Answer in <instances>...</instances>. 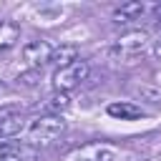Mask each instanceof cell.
I'll use <instances>...</instances> for the list:
<instances>
[{
    "instance_id": "6da1fadb",
    "label": "cell",
    "mask_w": 161,
    "mask_h": 161,
    "mask_svg": "<svg viewBox=\"0 0 161 161\" xmlns=\"http://www.w3.org/2000/svg\"><path fill=\"white\" fill-rule=\"evenodd\" d=\"M63 131H65L63 116L43 113V116H35L33 121L25 123L23 138H25L28 146H48V143H53L58 136H63Z\"/></svg>"
},
{
    "instance_id": "7a4b0ae2",
    "label": "cell",
    "mask_w": 161,
    "mask_h": 161,
    "mask_svg": "<svg viewBox=\"0 0 161 161\" xmlns=\"http://www.w3.org/2000/svg\"><path fill=\"white\" fill-rule=\"evenodd\" d=\"M146 48H148V33L141 30V28H133V30L121 33V35L113 40L111 55H113L116 60H126V63H128V60L138 58Z\"/></svg>"
},
{
    "instance_id": "3957f363",
    "label": "cell",
    "mask_w": 161,
    "mask_h": 161,
    "mask_svg": "<svg viewBox=\"0 0 161 161\" xmlns=\"http://www.w3.org/2000/svg\"><path fill=\"white\" fill-rule=\"evenodd\" d=\"M88 73H91V65L83 58H75L73 63H68L63 68H55V73H53V88H55V93H70L73 88H78L88 78Z\"/></svg>"
},
{
    "instance_id": "277c9868",
    "label": "cell",
    "mask_w": 161,
    "mask_h": 161,
    "mask_svg": "<svg viewBox=\"0 0 161 161\" xmlns=\"http://www.w3.org/2000/svg\"><path fill=\"white\" fill-rule=\"evenodd\" d=\"M50 53H53V45L48 40H43V38H35V40H30V43L23 45L20 60H23V65L28 70H40L50 60Z\"/></svg>"
},
{
    "instance_id": "5b68a950",
    "label": "cell",
    "mask_w": 161,
    "mask_h": 161,
    "mask_svg": "<svg viewBox=\"0 0 161 161\" xmlns=\"http://www.w3.org/2000/svg\"><path fill=\"white\" fill-rule=\"evenodd\" d=\"M23 128H25V116L20 108H15V106L0 108V141H10Z\"/></svg>"
},
{
    "instance_id": "8992f818",
    "label": "cell",
    "mask_w": 161,
    "mask_h": 161,
    "mask_svg": "<svg viewBox=\"0 0 161 161\" xmlns=\"http://www.w3.org/2000/svg\"><path fill=\"white\" fill-rule=\"evenodd\" d=\"M116 158H118V148L101 141L86 143L83 148L75 151V161H116Z\"/></svg>"
},
{
    "instance_id": "52a82bcc",
    "label": "cell",
    "mask_w": 161,
    "mask_h": 161,
    "mask_svg": "<svg viewBox=\"0 0 161 161\" xmlns=\"http://www.w3.org/2000/svg\"><path fill=\"white\" fill-rule=\"evenodd\" d=\"M146 13H151V5L131 0V3H123V5H118L113 10V20L116 23H133V20H141Z\"/></svg>"
},
{
    "instance_id": "ba28073f",
    "label": "cell",
    "mask_w": 161,
    "mask_h": 161,
    "mask_svg": "<svg viewBox=\"0 0 161 161\" xmlns=\"http://www.w3.org/2000/svg\"><path fill=\"white\" fill-rule=\"evenodd\" d=\"M106 111H108V116L121 118V121H136V118L143 116V111L136 103H128V101H113V103H108Z\"/></svg>"
},
{
    "instance_id": "9c48e42d",
    "label": "cell",
    "mask_w": 161,
    "mask_h": 161,
    "mask_svg": "<svg viewBox=\"0 0 161 161\" xmlns=\"http://www.w3.org/2000/svg\"><path fill=\"white\" fill-rule=\"evenodd\" d=\"M20 40V25L15 20H0V53L10 50Z\"/></svg>"
},
{
    "instance_id": "30bf717a",
    "label": "cell",
    "mask_w": 161,
    "mask_h": 161,
    "mask_svg": "<svg viewBox=\"0 0 161 161\" xmlns=\"http://www.w3.org/2000/svg\"><path fill=\"white\" fill-rule=\"evenodd\" d=\"M75 58H80L75 45H60V48H53V53H50V60H48V63H53L55 68H63V65L73 63Z\"/></svg>"
},
{
    "instance_id": "8fae6325",
    "label": "cell",
    "mask_w": 161,
    "mask_h": 161,
    "mask_svg": "<svg viewBox=\"0 0 161 161\" xmlns=\"http://www.w3.org/2000/svg\"><path fill=\"white\" fill-rule=\"evenodd\" d=\"M70 108V98H68V93H53L48 101H45V111H50L53 116H60L63 111H68Z\"/></svg>"
},
{
    "instance_id": "7c38bea8",
    "label": "cell",
    "mask_w": 161,
    "mask_h": 161,
    "mask_svg": "<svg viewBox=\"0 0 161 161\" xmlns=\"http://www.w3.org/2000/svg\"><path fill=\"white\" fill-rule=\"evenodd\" d=\"M28 158H30V153L25 148H20V146H13L8 153L0 156V161H28Z\"/></svg>"
},
{
    "instance_id": "4fadbf2b",
    "label": "cell",
    "mask_w": 161,
    "mask_h": 161,
    "mask_svg": "<svg viewBox=\"0 0 161 161\" xmlns=\"http://www.w3.org/2000/svg\"><path fill=\"white\" fill-rule=\"evenodd\" d=\"M153 53H156V58H161V38L156 40V45H153Z\"/></svg>"
},
{
    "instance_id": "5bb4252c",
    "label": "cell",
    "mask_w": 161,
    "mask_h": 161,
    "mask_svg": "<svg viewBox=\"0 0 161 161\" xmlns=\"http://www.w3.org/2000/svg\"><path fill=\"white\" fill-rule=\"evenodd\" d=\"M0 96H3V86H0Z\"/></svg>"
}]
</instances>
